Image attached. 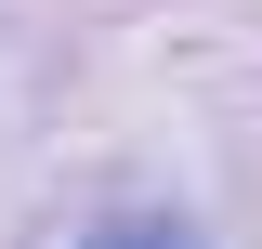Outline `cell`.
Masks as SVG:
<instances>
[{
    "instance_id": "1",
    "label": "cell",
    "mask_w": 262,
    "mask_h": 249,
    "mask_svg": "<svg viewBox=\"0 0 262 249\" xmlns=\"http://www.w3.org/2000/svg\"><path fill=\"white\" fill-rule=\"evenodd\" d=\"M79 249H210V236H196L184 210H105V223H92Z\"/></svg>"
}]
</instances>
